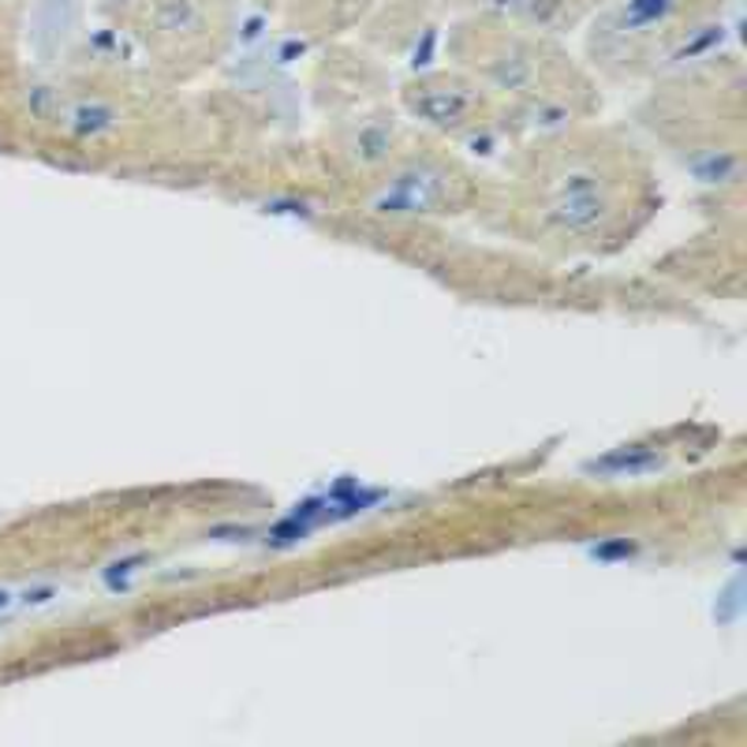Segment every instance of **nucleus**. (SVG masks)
Returning a JSON list of instances; mask_svg holds the SVG:
<instances>
[{"label":"nucleus","mask_w":747,"mask_h":747,"mask_svg":"<svg viewBox=\"0 0 747 747\" xmlns=\"http://www.w3.org/2000/svg\"><path fill=\"white\" fill-rule=\"evenodd\" d=\"M441 198H446V176H441L438 168L419 165L396 176L393 184L377 195L374 206L382 213H427Z\"/></svg>","instance_id":"nucleus-1"},{"label":"nucleus","mask_w":747,"mask_h":747,"mask_svg":"<svg viewBox=\"0 0 747 747\" xmlns=\"http://www.w3.org/2000/svg\"><path fill=\"white\" fill-rule=\"evenodd\" d=\"M569 184L561 187V198L553 202V221L564 229H591L605 217V202L598 198V184L594 176H564Z\"/></svg>","instance_id":"nucleus-2"},{"label":"nucleus","mask_w":747,"mask_h":747,"mask_svg":"<svg viewBox=\"0 0 747 747\" xmlns=\"http://www.w3.org/2000/svg\"><path fill=\"white\" fill-rule=\"evenodd\" d=\"M37 15H50V31L34 34V45H37V50H45V53H53L72 37L75 15H79V0H42Z\"/></svg>","instance_id":"nucleus-3"},{"label":"nucleus","mask_w":747,"mask_h":747,"mask_svg":"<svg viewBox=\"0 0 747 747\" xmlns=\"http://www.w3.org/2000/svg\"><path fill=\"white\" fill-rule=\"evenodd\" d=\"M415 112H422V117L438 128H457L460 120L468 117V98L457 90H427L415 101Z\"/></svg>","instance_id":"nucleus-4"},{"label":"nucleus","mask_w":747,"mask_h":747,"mask_svg":"<svg viewBox=\"0 0 747 747\" xmlns=\"http://www.w3.org/2000/svg\"><path fill=\"white\" fill-rule=\"evenodd\" d=\"M680 0H628L620 8V31H647L677 12Z\"/></svg>","instance_id":"nucleus-5"},{"label":"nucleus","mask_w":747,"mask_h":747,"mask_svg":"<svg viewBox=\"0 0 747 747\" xmlns=\"http://www.w3.org/2000/svg\"><path fill=\"white\" fill-rule=\"evenodd\" d=\"M112 128H117V112L101 106V101H83L72 112V131H79V135H101V131Z\"/></svg>","instance_id":"nucleus-6"},{"label":"nucleus","mask_w":747,"mask_h":747,"mask_svg":"<svg viewBox=\"0 0 747 747\" xmlns=\"http://www.w3.org/2000/svg\"><path fill=\"white\" fill-rule=\"evenodd\" d=\"M650 468H658V457L655 452H642V449H628L609 460L591 463V471H602V475H642V471H650Z\"/></svg>","instance_id":"nucleus-7"},{"label":"nucleus","mask_w":747,"mask_h":747,"mask_svg":"<svg viewBox=\"0 0 747 747\" xmlns=\"http://www.w3.org/2000/svg\"><path fill=\"white\" fill-rule=\"evenodd\" d=\"M161 12H173V19H161L165 31H191V26L198 23V8L191 4V0H165Z\"/></svg>","instance_id":"nucleus-8"},{"label":"nucleus","mask_w":747,"mask_h":747,"mask_svg":"<svg viewBox=\"0 0 747 747\" xmlns=\"http://www.w3.org/2000/svg\"><path fill=\"white\" fill-rule=\"evenodd\" d=\"M385 150H389V131H382V128H366L363 135H359V143H355V154L363 161L385 157Z\"/></svg>","instance_id":"nucleus-9"}]
</instances>
